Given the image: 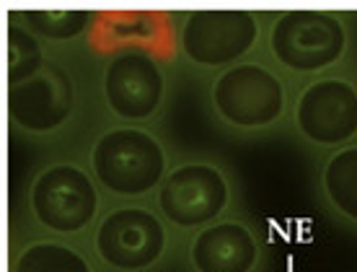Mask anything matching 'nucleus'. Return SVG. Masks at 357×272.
<instances>
[{"label":"nucleus","mask_w":357,"mask_h":272,"mask_svg":"<svg viewBox=\"0 0 357 272\" xmlns=\"http://www.w3.org/2000/svg\"><path fill=\"white\" fill-rule=\"evenodd\" d=\"M91 174L112 197H145L158 192L169 176V156L161 140L143 127H112L91 148Z\"/></svg>","instance_id":"obj_1"},{"label":"nucleus","mask_w":357,"mask_h":272,"mask_svg":"<svg viewBox=\"0 0 357 272\" xmlns=\"http://www.w3.org/2000/svg\"><path fill=\"white\" fill-rule=\"evenodd\" d=\"M349 34L331 10H282L269 29V52L290 73L313 75L347 54Z\"/></svg>","instance_id":"obj_2"},{"label":"nucleus","mask_w":357,"mask_h":272,"mask_svg":"<svg viewBox=\"0 0 357 272\" xmlns=\"http://www.w3.org/2000/svg\"><path fill=\"white\" fill-rule=\"evenodd\" d=\"M89 50L101 57L137 52L158 63L176 60L178 29L171 10L163 8H109L93 10L86 34Z\"/></svg>","instance_id":"obj_3"},{"label":"nucleus","mask_w":357,"mask_h":272,"mask_svg":"<svg viewBox=\"0 0 357 272\" xmlns=\"http://www.w3.org/2000/svg\"><path fill=\"white\" fill-rule=\"evenodd\" d=\"M29 208L47 231L78 236L98 216V184L78 163H50L31 181Z\"/></svg>","instance_id":"obj_4"},{"label":"nucleus","mask_w":357,"mask_h":272,"mask_svg":"<svg viewBox=\"0 0 357 272\" xmlns=\"http://www.w3.org/2000/svg\"><path fill=\"white\" fill-rule=\"evenodd\" d=\"M218 117L236 130H267L287 112V89L275 70L261 63H238L213 83Z\"/></svg>","instance_id":"obj_5"},{"label":"nucleus","mask_w":357,"mask_h":272,"mask_svg":"<svg viewBox=\"0 0 357 272\" xmlns=\"http://www.w3.org/2000/svg\"><path fill=\"white\" fill-rule=\"evenodd\" d=\"M163 220L176 228H202L218 223L231 205V181L215 163L187 161L171 169L155 195Z\"/></svg>","instance_id":"obj_6"},{"label":"nucleus","mask_w":357,"mask_h":272,"mask_svg":"<svg viewBox=\"0 0 357 272\" xmlns=\"http://www.w3.org/2000/svg\"><path fill=\"white\" fill-rule=\"evenodd\" d=\"M169 249V231L161 216L148 208L109 210L93 231V252L109 270L145 272L155 267Z\"/></svg>","instance_id":"obj_7"},{"label":"nucleus","mask_w":357,"mask_h":272,"mask_svg":"<svg viewBox=\"0 0 357 272\" xmlns=\"http://www.w3.org/2000/svg\"><path fill=\"white\" fill-rule=\"evenodd\" d=\"M259 42L254 10H192L178 29V45L197 68H233Z\"/></svg>","instance_id":"obj_8"},{"label":"nucleus","mask_w":357,"mask_h":272,"mask_svg":"<svg viewBox=\"0 0 357 272\" xmlns=\"http://www.w3.org/2000/svg\"><path fill=\"white\" fill-rule=\"evenodd\" d=\"M295 127L313 145L344 148L357 137V86L347 78H319L295 101Z\"/></svg>","instance_id":"obj_9"},{"label":"nucleus","mask_w":357,"mask_h":272,"mask_svg":"<svg viewBox=\"0 0 357 272\" xmlns=\"http://www.w3.org/2000/svg\"><path fill=\"white\" fill-rule=\"evenodd\" d=\"M8 119L29 135H50L75 114V81L63 65L50 63L34 78L10 86Z\"/></svg>","instance_id":"obj_10"},{"label":"nucleus","mask_w":357,"mask_h":272,"mask_svg":"<svg viewBox=\"0 0 357 272\" xmlns=\"http://www.w3.org/2000/svg\"><path fill=\"white\" fill-rule=\"evenodd\" d=\"M166 73L148 54L127 52L112 57L104 70V99L109 112L127 125L148 122L166 104Z\"/></svg>","instance_id":"obj_11"},{"label":"nucleus","mask_w":357,"mask_h":272,"mask_svg":"<svg viewBox=\"0 0 357 272\" xmlns=\"http://www.w3.org/2000/svg\"><path fill=\"white\" fill-rule=\"evenodd\" d=\"M259 262V239L241 220H218L197 231L189 244V264L195 272H254Z\"/></svg>","instance_id":"obj_12"},{"label":"nucleus","mask_w":357,"mask_h":272,"mask_svg":"<svg viewBox=\"0 0 357 272\" xmlns=\"http://www.w3.org/2000/svg\"><path fill=\"white\" fill-rule=\"evenodd\" d=\"M321 192L342 218L357 223V145H344L326 158Z\"/></svg>","instance_id":"obj_13"},{"label":"nucleus","mask_w":357,"mask_h":272,"mask_svg":"<svg viewBox=\"0 0 357 272\" xmlns=\"http://www.w3.org/2000/svg\"><path fill=\"white\" fill-rule=\"evenodd\" d=\"M10 272H96L91 259L73 244L42 239L21 246L13 257Z\"/></svg>","instance_id":"obj_14"},{"label":"nucleus","mask_w":357,"mask_h":272,"mask_svg":"<svg viewBox=\"0 0 357 272\" xmlns=\"http://www.w3.org/2000/svg\"><path fill=\"white\" fill-rule=\"evenodd\" d=\"M6 52H8V89L34 78L47 65V54L26 27L8 24L6 29Z\"/></svg>","instance_id":"obj_15"},{"label":"nucleus","mask_w":357,"mask_h":272,"mask_svg":"<svg viewBox=\"0 0 357 272\" xmlns=\"http://www.w3.org/2000/svg\"><path fill=\"white\" fill-rule=\"evenodd\" d=\"M24 21L34 36L39 34L52 42H68L81 36L83 31L89 34L93 13L91 10H26Z\"/></svg>","instance_id":"obj_16"}]
</instances>
